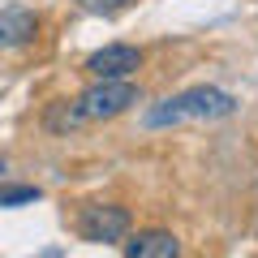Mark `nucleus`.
I'll list each match as a JSON object with an SVG mask.
<instances>
[{
  "label": "nucleus",
  "instance_id": "obj_2",
  "mask_svg": "<svg viewBox=\"0 0 258 258\" xmlns=\"http://www.w3.org/2000/svg\"><path fill=\"white\" fill-rule=\"evenodd\" d=\"M129 103H138V91L129 78H99L74 99V108L82 120H108V116H120Z\"/></svg>",
  "mask_w": 258,
  "mask_h": 258
},
{
  "label": "nucleus",
  "instance_id": "obj_6",
  "mask_svg": "<svg viewBox=\"0 0 258 258\" xmlns=\"http://www.w3.org/2000/svg\"><path fill=\"white\" fill-rule=\"evenodd\" d=\"M35 30H39L35 13H26V9H5V13H0V47H22V43H30Z\"/></svg>",
  "mask_w": 258,
  "mask_h": 258
},
{
  "label": "nucleus",
  "instance_id": "obj_4",
  "mask_svg": "<svg viewBox=\"0 0 258 258\" xmlns=\"http://www.w3.org/2000/svg\"><path fill=\"white\" fill-rule=\"evenodd\" d=\"M138 69H142V52L129 43H108L86 60V74H95V78H129Z\"/></svg>",
  "mask_w": 258,
  "mask_h": 258
},
{
  "label": "nucleus",
  "instance_id": "obj_8",
  "mask_svg": "<svg viewBox=\"0 0 258 258\" xmlns=\"http://www.w3.org/2000/svg\"><path fill=\"white\" fill-rule=\"evenodd\" d=\"M82 5H86L91 13H112V9H125L129 0H82Z\"/></svg>",
  "mask_w": 258,
  "mask_h": 258
},
{
  "label": "nucleus",
  "instance_id": "obj_5",
  "mask_svg": "<svg viewBox=\"0 0 258 258\" xmlns=\"http://www.w3.org/2000/svg\"><path fill=\"white\" fill-rule=\"evenodd\" d=\"M129 258H176L181 254V241L172 232H138L134 241H125Z\"/></svg>",
  "mask_w": 258,
  "mask_h": 258
},
{
  "label": "nucleus",
  "instance_id": "obj_9",
  "mask_svg": "<svg viewBox=\"0 0 258 258\" xmlns=\"http://www.w3.org/2000/svg\"><path fill=\"white\" fill-rule=\"evenodd\" d=\"M0 172H5V159H0Z\"/></svg>",
  "mask_w": 258,
  "mask_h": 258
},
{
  "label": "nucleus",
  "instance_id": "obj_3",
  "mask_svg": "<svg viewBox=\"0 0 258 258\" xmlns=\"http://www.w3.org/2000/svg\"><path fill=\"white\" fill-rule=\"evenodd\" d=\"M129 232V211L125 207H86L78 215V237L91 245H112Z\"/></svg>",
  "mask_w": 258,
  "mask_h": 258
},
{
  "label": "nucleus",
  "instance_id": "obj_7",
  "mask_svg": "<svg viewBox=\"0 0 258 258\" xmlns=\"http://www.w3.org/2000/svg\"><path fill=\"white\" fill-rule=\"evenodd\" d=\"M39 189L35 185H0V207H18V203H35Z\"/></svg>",
  "mask_w": 258,
  "mask_h": 258
},
{
  "label": "nucleus",
  "instance_id": "obj_1",
  "mask_svg": "<svg viewBox=\"0 0 258 258\" xmlns=\"http://www.w3.org/2000/svg\"><path fill=\"white\" fill-rule=\"evenodd\" d=\"M232 108H237V103H232V95L215 91V86H194V91L172 95V99H164L159 108H151V112H147V125H151V129H159V125H176V120L228 116Z\"/></svg>",
  "mask_w": 258,
  "mask_h": 258
}]
</instances>
